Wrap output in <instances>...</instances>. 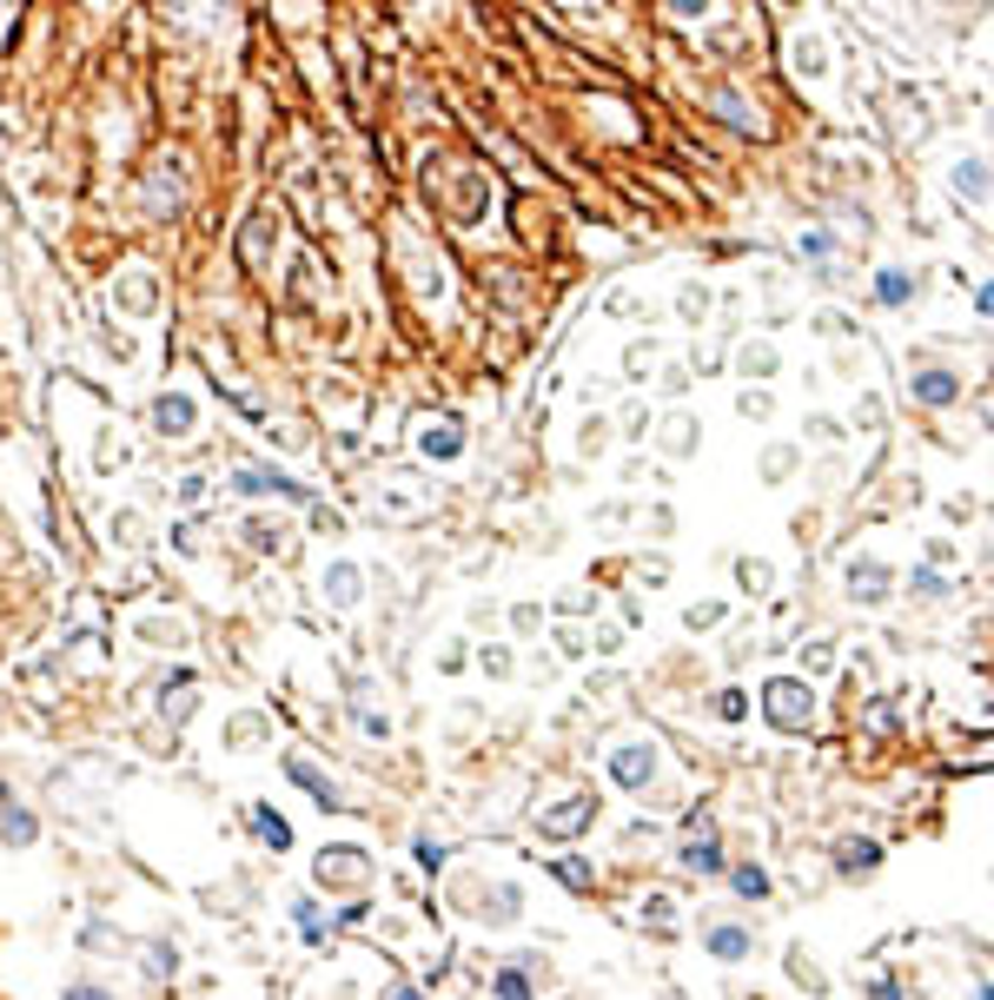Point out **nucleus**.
Wrapping results in <instances>:
<instances>
[{
  "instance_id": "1",
  "label": "nucleus",
  "mask_w": 994,
  "mask_h": 1000,
  "mask_svg": "<svg viewBox=\"0 0 994 1000\" xmlns=\"http://www.w3.org/2000/svg\"><path fill=\"white\" fill-rule=\"evenodd\" d=\"M763 723L783 736H809L816 729V690L803 676H770L763 683Z\"/></svg>"
},
{
  "instance_id": "2",
  "label": "nucleus",
  "mask_w": 994,
  "mask_h": 1000,
  "mask_svg": "<svg viewBox=\"0 0 994 1000\" xmlns=\"http://www.w3.org/2000/svg\"><path fill=\"white\" fill-rule=\"evenodd\" d=\"M610 776H617L624 789H650V776H657V743H617V749H610Z\"/></svg>"
},
{
  "instance_id": "3",
  "label": "nucleus",
  "mask_w": 994,
  "mask_h": 1000,
  "mask_svg": "<svg viewBox=\"0 0 994 1000\" xmlns=\"http://www.w3.org/2000/svg\"><path fill=\"white\" fill-rule=\"evenodd\" d=\"M882 869V842L876 835H843L836 842V875L843 882H862V875H876Z\"/></svg>"
},
{
  "instance_id": "4",
  "label": "nucleus",
  "mask_w": 994,
  "mask_h": 1000,
  "mask_svg": "<svg viewBox=\"0 0 994 1000\" xmlns=\"http://www.w3.org/2000/svg\"><path fill=\"white\" fill-rule=\"evenodd\" d=\"M232 484H239V491H252V497H292V504H305V497H312V491H305L299 477H279V471H252V464H239V471H232Z\"/></svg>"
},
{
  "instance_id": "5",
  "label": "nucleus",
  "mask_w": 994,
  "mask_h": 1000,
  "mask_svg": "<svg viewBox=\"0 0 994 1000\" xmlns=\"http://www.w3.org/2000/svg\"><path fill=\"white\" fill-rule=\"evenodd\" d=\"M418 451L451 464V457L464 451V424H458V418H425V424H418Z\"/></svg>"
},
{
  "instance_id": "6",
  "label": "nucleus",
  "mask_w": 994,
  "mask_h": 1000,
  "mask_svg": "<svg viewBox=\"0 0 994 1000\" xmlns=\"http://www.w3.org/2000/svg\"><path fill=\"white\" fill-rule=\"evenodd\" d=\"M909 391H915V398H922V404H935V411H949V404H955V398H962V378H955V371H942V365H922V371H915V385H909Z\"/></svg>"
},
{
  "instance_id": "7",
  "label": "nucleus",
  "mask_w": 994,
  "mask_h": 1000,
  "mask_svg": "<svg viewBox=\"0 0 994 1000\" xmlns=\"http://www.w3.org/2000/svg\"><path fill=\"white\" fill-rule=\"evenodd\" d=\"M358 590H365V570H358V564H345V557H338V564H325V597H332L338 610H352V603H358Z\"/></svg>"
},
{
  "instance_id": "8",
  "label": "nucleus",
  "mask_w": 994,
  "mask_h": 1000,
  "mask_svg": "<svg viewBox=\"0 0 994 1000\" xmlns=\"http://www.w3.org/2000/svg\"><path fill=\"white\" fill-rule=\"evenodd\" d=\"M677 862H683L690 875H723V869H730V862H723V842H716V835H690Z\"/></svg>"
},
{
  "instance_id": "9",
  "label": "nucleus",
  "mask_w": 994,
  "mask_h": 1000,
  "mask_svg": "<svg viewBox=\"0 0 994 1000\" xmlns=\"http://www.w3.org/2000/svg\"><path fill=\"white\" fill-rule=\"evenodd\" d=\"M703 948H710L716 961H730V968H736V961H750V955H756V935H750V928H710V935H703Z\"/></svg>"
},
{
  "instance_id": "10",
  "label": "nucleus",
  "mask_w": 994,
  "mask_h": 1000,
  "mask_svg": "<svg viewBox=\"0 0 994 1000\" xmlns=\"http://www.w3.org/2000/svg\"><path fill=\"white\" fill-rule=\"evenodd\" d=\"M245 822H252V835H259L265 849H279V855L292 849V822H285V815H272L265 802H252V809H245Z\"/></svg>"
},
{
  "instance_id": "11",
  "label": "nucleus",
  "mask_w": 994,
  "mask_h": 1000,
  "mask_svg": "<svg viewBox=\"0 0 994 1000\" xmlns=\"http://www.w3.org/2000/svg\"><path fill=\"white\" fill-rule=\"evenodd\" d=\"M285 776H292L299 789H312V796H318L325 809H345V796H338V789H332V782H325V776H318V769H312L305 756H285Z\"/></svg>"
},
{
  "instance_id": "12",
  "label": "nucleus",
  "mask_w": 994,
  "mask_h": 1000,
  "mask_svg": "<svg viewBox=\"0 0 994 1000\" xmlns=\"http://www.w3.org/2000/svg\"><path fill=\"white\" fill-rule=\"evenodd\" d=\"M876 298H882L889 312H902V305L915 298V278H909L902 265H882V272H876Z\"/></svg>"
},
{
  "instance_id": "13",
  "label": "nucleus",
  "mask_w": 994,
  "mask_h": 1000,
  "mask_svg": "<svg viewBox=\"0 0 994 1000\" xmlns=\"http://www.w3.org/2000/svg\"><path fill=\"white\" fill-rule=\"evenodd\" d=\"M849 590H856L862 603H882V597H889V570H882L876 557H869V564H849Z\"/></svg>"
},
{
  "instance_id": "14",
  "label": "nucleus",
  "mask_w": 994,
  "mask_h": 1000,
  "mask_svg": "<svg viewBox=\"0 0 994 1000\" xmlns=\"http://www.w3.org/2000/svg\"><path fill=\"white\" fill-rule=\"evenodd\" d=\"M153 424H159L166 438H186V431H192V398H159V404H153Z\"/></svg>"
},
{
  "instance_id": "15",
  "label": "nucleus",
  "mask_w": 994,
  "mask_h": 1000,
  "mask_svg": "<svg viewBox=\"0 0 994 1000\" xmlns=\"http://www.w3.org/2000/svg\"><path fill=\"white\" fill-rule=\"evenodd\" d=\"M292 922H299V941H325V935H332V922H325V908H318L312 895L292 902Z\"/></svg>"
},
{
  "instance_id": "16",
  "label": "nucleus",
  "mask_w": 994,
  "mask_h": 1000,
  "mask_svg": "<svg viewBox=\"0 0 994 1000\" xmlns=\"http://www.w3.org/2000/svg\"><path fill=\"white\" fill-rule=\"evenodd\" d=\"M730 888H736L743 902H763V895H770V869H756V862H743V869H730Z\"/></svg>"
},
{
  "instance_id": "17",
  "label": "nucleus",
  "mask_w": 994,
  "mask_h": 1000,
  "mask_svg": "<svg viewBox=\"0 0 994 1000\" xmlns=\"http://www.w3.org/2000/svg\"><path fill=\"white\" fill-rule=\"evenodd\" d=\"M491 1000H531V975H524V961L491 975Z\"/></svg>"
},
{
  "instance_id": "18",
  "label": "nucleus",
  "mask_w": 994,
  "mask_h": 1000,
  "mask_svg": "<svg viewBox=\"0 0 994 1000\" xmlns=\"http://www.w3.org/2000/svg\"><path fill=\"white\" fill-rule=\"evenodd\" d=\"M33 835H40V822H33L27 809H7V815H0V842H20V849H27Z\"/></svg>"
},
{
  "instance_id": "19",
  "label": "nucleus",
  "mask_w": 994,
  "mask_h": 1000,
  "mask_svg": "<svg viewBox=\"0 0 994 1000\" xmlns=\"http://www.w3.org/2000/svg\"><path fill=\"white\" fill-rule=\"evenodd\" d=\"M789 981H796V988H809V994H823V988H829V981L816 975V961H809V948H789Z\"/></svg>"
},
{
  "instance_id": "20",
  "label": "nucleus",
  "mask_w": 994,
  "mask_h": 1000,
  "mask_svg": "<svg viewBox=\"0 0 994 1000\" xmlns=\"http://www.w3.org/2000/svg\"><path fill=\"white\" fill-rule=\"evenodd\" d=\"M955 192H969L975 206L988 199V179H982V159H962V166H955Z\"/></svg>"
},
{
  "instance_id": "21",
  "label": "nucleus",
  "mask_w": 994,
  "mask_h": 1000,
  "mask_svg": "<svg viewBox=\"0 0 994 1000\" xmlns=\"http://www.w3.org/2000/svg\"><path fill=\"white\" fill-rule=\"evenodd\" d=\"M716 716H723V723H743V716H750V696H743V690H716Z\"/></svg>"
},
{
  "instance_id": "22",
  "label": "nucleus",
  "mask_w": 994,
  "mask_h": 1000,
  "mask_svg": "<svg viewBox=\"0 0 994 1000\" xmlns=\"http://www.w3.org/2000/svg\"><path fill=\"white\" fill-rule=\"evenodd\" d=\"M584 822H590V802H564V815H551V835H571Z\"/></svg>"
},
{
  "instance_id": "23",
  "label": "nucleus",
  "mask_w": 994,
  "mask_h": 1000,
  "mask_svg": "<svg viewBox=\"0 0 994 1000\" xmlns=\"http://www.w3.org/2000/svg\"><path fill=\"white\" fill-rule=\"evenodd\" d=\"M444 862H451V849H444V842H431V835H425V842H418V869H425V875H438V869H444Z\"/></svg>"
},
{
  "instance_id": "24",
  "label": "nucleus",
  "mask_w": 994,
  "mask_h": 1000,
  "mask_svg": "<svg viewBox=\"0 0 994 1000\" xmlns=\"http://www.w3.org/2000/svg\"><path fill=\"white\" fill-rule=\"evenodd\" d=\"M803 252H809L816 265H829V252H836V239H829V232L816 225V232H803Z\"/></svg>"
},
{
  "instance_id": "25",
  "label": "nucleus",
  "mask_w": 994,
  "mask_h": 1000,
  "mask_svg": "<svg viewBox=\"0 0 994 1000\" xmlns=\"http://www.w3.org/2000/svg\"><path fill=\"white\" fill-rule=\"evenodd\" d=\"M909 583H915V597H929V603H935V597H949V583H942V577H935V570H915V577H909Z\"/></svg>"
},
{
  "instance_id": "26",
  "label": "nucleus",
  "mask_w": 994,
  "mask_h": 1000,
  "mask_svg": "<svg viewBox=\"0 0 994 1000\" xmlns=\"http://www.w3.org/2000/svg\"><path fill=\"white\" fill-rule=\"evenodd\" d=\"M743 365H750V371H763V378H770V371H776V351H770V345H750V358H743Z\"/></svg>"
},
{
  "instance_id": "27",
  "label": "nucleus",
  "mask_w": 994,
  "mask_h": 1000,
  "mask_svg": "<svg viewBox=\"0 0 994 1000\" xmlns=\"http://www.w3.org/2000/svg\"><path fill=\"white\" fill-rule=\"evenodd\" d=\"M710 623H723V603H697L690 610V630H710Z\"/></svg>"
},
{
  "instance_id": "28",
  "label": "nucleus",
  "mask_w": 994,
  "mask_h": 1000,
  "mask_svg": "<svg viewBox=\"0 0 994 1000\" xmlns=\"http://www.w3.org/2000/svg\"><path fill=\"white\" fill-rule=\"evenodd\" d=\"M172 961H179V955H166V948H153V968H146V981H166V975H172Z\"/></svg>"
},
{
  "instance_id": "29",
  "label": "nucleus",
  "mask_w": 994,
  "mask_h": 1000,
  "mask_svg": "<svg viewBox=\"0 0 994 1000\" xmlns=\"http://www.w3.org/2000/svg\"><path fill=\"white\" fill-rule=\"evenodd\" d=\"M60 1000H113V994H106V988H93V981H73Z\"/></svg>"
},
{
  "instance_id": "30",
  "label": "nucleus",
  "mask_w": 994,
  "mask_h": 1000,
  "mask_svg": "<svg viewBox=\"0 0 994 1000\" xmlns=\"http://www.w3.org/2000/svg\"><path fill=\"white\" fill-rule=\"evenodd\" d=\"M557 875H564L571 888H590V869H577V862H557Z\"/></svg>"
},
{
  "instance_id": "31",
  "label": "nucleus",
  "mask_w": 994,
  "mask_h": 1000,
  "mask_svg": "<svg viewBox=\"0 0 994 1000\" xmlns=\"http://www.w3.org/2000/svg\"><path fill=\"white\" fill-rule=\"evenodd\" d=\"M869 1000H902V994H896L889 981H869Z\"/></svg>"
},
{
  "instance_id": "32",
  "label": "nucleus",
  "mask_w": 994,
  "mask_h": 1000,
  "mask_svg": "<svg viewBox=\"0 0 994 1000\" xmlns=\"http://www.w3.org/2000/svg\"><path fill=\"white\" fill-rule=\"evenodd\" d=\"M378 1000H425V994H418V988H385Z\"/></svg>"
},
{
  "instance_id": "33",
  "label": "nucleus",
  "mask_w": 994,
  "mask_h": 1000,
  "mask_svg": "<svg viewBox=\"0 0 994 1000\" xmlns=\"http://www.w3.org/2000/svg\"><path fill=\"white\" fill-rule=\"evenodd\" d=\"M969 1000H988V981H982V988H975V994H969Z\"/></svg>"
}]
</instances>
